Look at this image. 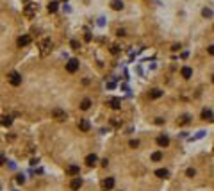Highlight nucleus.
<instances>
[{
	"instance_id": "1",
	"label": "nucleus",
	"mask_w": 214,
	"mask_h": 191,
	"mask_svg": "<svg viewBox=\"0 0 214 191\" xmlns=\"http://www.w3.org/2000/svg\"><path fill=\"white\" fill-rule=\"evenodd\" d=\"M7 79H9V82H11V86H20V84H21V75H20L18 72H11V73L7 75Z\"/></svg>"
},
{
	"instance_id": "2",
	"label": "nucleus",
	"mask_w": 214,
	"mask_h": 191,
	"mask_svg": "<svg viewBox=\"0 0 214 191\" xmlns=\"http://www.w3.org/2000/svg\"><path fill=\"white\" fill-rule=\"evenodd\" d=\"M79 70V59H70L66 62V72L68 73H75Z\"/></svg>"
},
{
	"instance_id": "3",
	"label": "nucleus",
	"mask_w": 214,
	"mask_h": 191,
	"mask_svg": "<svg viewBox=\"0 0 214 191\" xmlns=\"http://www.w3.org/2000/svg\"><path fill=\"white\" fill-rule=\"evenodd\" d=\"M52 118L57 120V121H64V120H66V113H64L62 109H59V107H55L52 111Z\"/></svg>"
},
{
	"instance_id": "4",
	"label": "nucleus",
	"mask_w": 214,
	"mask_h": 191,
	"mask_svg": "<svg viewBox=\"0 0 214 191\" xmlns=\"http://www.w3.org/2000/svg\"><path fill=\"white\" fill-rule=\"evenodd\" d=\"M102 187H103V191H111V189L114 187V179H113V177H107V179L102 182Z\"/></svg>"
},
{
	"instance_id": "5",
	"label": "nucleus",
	"mask_w": 214,
	"mask_h": 191,
	"mask_svg": "<svg viewBox=\"0 0 214 191\" xmlns=\"http://www.w3.org/2000/svg\"><path fill=\"white\" fill-rule=\"evenodd\" d=\"M70 187H72L73 191H79V189L82 187V179H80V177H73V180L70 182Z\"/></svg>"
},
{
	"instance_id": "6",
	"label": "nucleus",
	"mask_w": 214,
	"mask_h": 191,
	"mask_svg": "<svg viewBox=\"0 0 214 191\" xmlns=\"http://www.w3.org/2000/svg\"><path fill=\"white\" fill-rule=\"evenodd\" d=\"M66 172H68V175H72V177H79L80 170H79V166H77V164H70V166L66 168Z\"/></svg>"
},
{
	"instance_id": "7",
	"label": "nucleus",
	"mask_w": 214,
	"mask_h": 191,
	"mask_svg": "<svg viewBox=\"0 0 214 191\" xmlns=\"http://www.w3.org/2000/svg\"><path fill=\"white\" fill-rule=\"evenodd\" d=\"M202 120H205V121H214V113H212L210 109H203V111H202Z\"/></svg>"
},
{
	"instance_id": "8",
	"label": "nucleus",
	"mask_w": 214,
	"mask_h": 191,
	"mask_svg": "<svg viewBox=\"0 0 214 191\" xmlns=\"http://www.w3.org/2000/svg\"><path fill=\"white\" fill-rule=\"evenodd\" d=\"M39 47H41V52H43V54H47V52L52 48V41H50V39H43Z\"/></svg>"
},
{
	"instance_id": "9",
	"label": "nucleus",
	"mask_w": 214,
	"mask_h": 191,
	"mask_svg": "<svg viewBox=\"0 0 214 191\" xmlns=\"http://www.w3.org/2000/svg\"><path fill=\"white\" fill-rule=\"evenodd\" d=\"M30 43V36L29 34H23L21 38H18V47H27Z\"/></svg>"
},
{
	"instance_id": "10",
	"label": "nucleus",
	"mask_w": 214,
	"mask_h": 191,
	"mask_svg": "<svg viewBox=\"0 0 214 191\" xmlns=\"http://www.w3.org/2000/svg\"><path fill=\"white\" fill-rule=\"evenodd\" d=\"M157 145H159L161 148L168 146V145H169V138H168V136H164V134H161V136L157 138Z\"/></svg>"
},
{
	"instance_id": "11",
	"label": "nucleus",
	"mask_w": 214,
	"mask_h": 191,
	"mask_svg": "<svg viewBox=\"0 0 214 191\" xmlns=\"http://www.w3.org/2000/svg\"><path fill=\"white\" fill-rule=\"evenodd\" d=\"M79 129H80L82 132H88V131L91 129V125H89L88 120H80V121H79Z\"/></svg>"
},
{
	"instance_id": "12",
	"label": "nucleus",
	"mask_w": 214,
	"mask_h": 191,
	"mask_svg": "<svg viewBox=\"0 0 214 191\" xmlns=\"http://www.w3.org/2000/svg\"><path fill=\"white\" fill-rule=\"evenodd\" d=\"M161 97H162V89H159V88H154L152 91H150V98H152V100H157Z\"/></svg>"
},
{
	"instance_id": "13",
	"label": "nucleus",
	"mask_w": 214,
	"mask_h": 191,
	"mask_svg": "<svg viewBox=\"0 0 214 191\" xmlns=\"http://www.w3.org/2000/svg\"><path fill=\"white\" fill-rule=\"evenodd\" d=\"M155 175L159 177V179H168V175H169V172L166 168H159V170H155Z\"/></svg>"
},
{
	"instance_id": "14",
	"label": "nucleus",
	"mask_w": 214,
	"mask_h": 191,
	"mask_svg": "<svg viewBox=\"0 0 214 191\" xmlns=\"http://www.w3.org/2000/svg\"><path fill=\"white\" fill-rule=\"evenodd\" d=\"M11 123H13L11 116H0V125L2 127H11Z\"/></svg>"
},
{
	"instance_id": "15",
	"label": "nucleus",
	"mask_w": 214,
	"mask_h": 191,
	"mask_svg": "<svg viewBox=\"0 0 214 191\" xmlns=\"http://www.w3.org/2000/svg\"><path fill=\"white\" fill-rule=\"evenodd\" d=\"M96 161H98V157H96L95 154H89L88 157H86V164H88V166H95Z\"/></svg>"
},
{
	"instance_id": "16",
	"label": "nucleus",
	"mask_w": 214,
	"mask_h": 191,
	"mask_svg": "<svg viewBox=\"0 0 214 191\" xmlns=\"http://www.w3.org/2000/svg\"><path fill=\"white\" fill-rule=\"evenodd\" d=\"M107 104H109L113 109H120V105H121L120 98H109V100H107Z\"/></svg>"
},
{
	"instance_id": "17",
	"label": "nucleus",
	"mask_w": 214,
	"mask_h": 191,
	"mask_svg": "<svg viewBox=\"0 0 214 191\" xmlns=\"http://www.w3.org/2000/svg\"><path fill=\"white\" fill-rule=\"evenodd\" d=\"M180 73H182V77H184V79H191V77H193V70H191L189 66H184Z\"/></svg>"
},
{
	"instance_id": "18",
	"label": "nucleus",
	"mask_w": 214,
	"mask_h": 191,
	"mask_svg": "<svg viewBox=\"0 0 214 191\" xmlns=\"http://www.w3.org/2000/svg\"><path fill=\"white\" fill-rule=\"evenodd\" d=\"M111 7H113L114 11H121V9H123V2H121V0H113V2H111Z\"/></svg>"
},
{
	"instance_id": "19",
	"label": "nucleus",
	"mask_w": 214,
	"mask_h": 191,
	"mask_svg": "<svg viewBox=\"0 0 214 191\" xmlns=\"http://www.w3.org/2000/svg\"><path fill=\"white\" fill-rule=\"evenodd\" d=\"M89 107H91V100H89V98H84V100L80 102V109H82V111H88Z\"/></svg>"
},
{
	"instance_id": "20",
	"label": "nucleus",
	"mask_w": 214,
	"mask_h": 191,
	"mask_svg": "<svg viewBox=\"0 0 214 191\" xmlns=\"http://www.w3.org/2000/svg\"><path fill=\"white\" fill-rule=\"evenodd\" d=\"M34 9H36V6L34 4H29L27 7H25V14L30 18V16H34Z\"/></svg>"
},
{
	"instance_id": "21",
	"label": "nucleus",
	"mask_w": 214,
	"mask_h": 191,
	"mask_svg": "<svg viewBox=\"0 0 214 191\" xmlns=\"http://www.w3.org/2000/svg\"><path fill=\"white\" fill-rule=\"evenodd\" d=\"M47 9H48V13H55V11L59 9V4H57V2H50Z\"/></svg>"
},
{
	"instance_id": "22",
	"label": "nucleus",
	"mask_w": 214,
	"mask_h": 191,
	"mask_svg": "<svg viewBox=\"0 0 214 191\" xmlns=\"http://www.w3.org/2000/svg\"><path fill=\"white\" fill-rule=\"evenodd\" d=\"M161 159H162V154H161V152H154V154H152V161L157 163V161H161Z\"/></svg>"
},
{
	"instance_id": "23",
	"label": "nucleus",
	"mask_w": 214,
	"mask_h": 191,
	"mask_svg": "<svg viewBox=\"0 0 214 191\" xmlns=\"http://www.w3.org/2000/svg\"><path fill=\"white\" fill-rule=\"evenodd\" d=\"M128 146H130V148H137L139 146V141L137 139H130V141H128Z\"/></svg>"
},
{
	"instance_id": "24",
	"label": "nucleus",
	"mask_w": 214,
	"mask_h": 191,
	"mask_svg": "<svg viewBox=\"0 0 214 191\" xmlns=\"http://www.w3.org/2000/svg\"><path fill=\"white\" fill-rule=\"evenodd\" d=\"M186 175L193 179V177H195V175H196V172H195V170H193V168H189V170H187V172H186Z\"/></svg>"
},
{
	"instance_id": "25",
	"label": "nucleus",
	"mask_w": 214,
	"mask_h": 191,
	"mask_svg": "<svg viewBox=\"0 0 214 191\" xmlns=\"http://www.w3.org/2000/svg\"><path fill=\"white\" fill-rule=\"evenodd\" d=\"M202 14H203L205 18H210V16H212V11H210V9H203V11H202Z\"/></svg>"
},
{
	"instance_id": "26",
	"label": "nucleus",
	"mask_w": 214,
	"mask_h": 191,
	"mask_svg": "<svg viewBox=\"0 0 214 191\" xmlns=\"http://www.w3.org/2000/svg\"><path fill=\"white\" fill-rule=\"evenodd\" d=\"M16 182H18V184H23V182H25V177H23V175H18V177H16Z\"/></svg>"
},
{
	"instance_id": "27",
	"label": "nucleus",
	"mask_w": 214,
	"mask_h": 191,
	"mask_svg": "<svg viewBox=\"0 0 214 191\" xmlns=\"http://www.w3.org/2000/svg\"><path fill=\"white\" fill-rule=\"evenodd\" d=\"M111 52H113V54H118V52H120V47H118V45H113Z\"/></svg>"
},
{
	"instance_id": "28",
	"label": "nucleus",
	"mask_w": 214,
	"mask_h": 191,
	"mask_svg": "<svg viewBox=\"0 0 214 191\" xmlns=\"http://www.w3.org/2000/svg\"><path fill=\"white\" fill-rule=\"evenodd\" d=\"M189 121V116L186 114V116H182V120H180V123H187Z\"/></svg>"
},
{
	"instance_id": "29",
	"label": "nucleus",
	"mask_w": 214,
	"mask_h": 191,
	"mask_svg": "<svg viewBox=\"0 0 214 191\" xmlns=\"http://www.w3.org/2000/svg\"><path fill=\"white\" fill-rule=\"evenodd\" d=\"M207 52H209V54H210V55H214V45H210V47H209V48H207Z\"/></svg>"
},
{
	"instance_id": "30",
	"label": "nucleus",
	"mask_w": 214,
	"mask_h": 191,
	"mask_svg": "<svg viewBox=\"0 0 214 191\" xmlns=\"http://www.w3.org/2000/svg\"><path fill=\"white\" fill-rule=\"evenodd\" d=\"M72 48H75V50H77V48H79V43H77V41H75V39H73V41H72Z\"/></svg>"
},
{
	"instance_id": "31",
	"label": "nucleus",
	"mask_w": 214,
	"mask_h": 191,
	"mask_svg": "<svg viewBox=\"0 0 214 191\" xmlns=\"http://www.w3.org/2000/svg\"><path fill=\"white\" fill-rule=\"evenodd\" d=\"M155 123H157V125H162V123H164V120H162V118H155Z\"/></svg>"
},
{
	"instance_id": "32",
	"label": "nucleus",
	"mask_w": 214,
	"mask_h": 191,
	"mask_svg": "<svg viewBox=\"0 0 214 191\" xmlns=\"http://www.w3.org/2000/svg\"><path fill=\"white\" fill-rule=\"evenodd\" d=\"M171 50H173V52H177V50H180V45H173V47H171Z\"/></svg>"
},
{
	"instance_id": "33",
	"label": "nucleus",
	"mask_w": 214,
	"mask_h": 191,
	"mask_svg": "<svg viewBox=\"0 0 214 191\" xmlns=\"http://www.w3.org/2000/svg\"><path fill=\"white\" fill-rule=\"evenodd\" d=\"M4 163H6V157H4V155H2V154H0V166H2V164H4Z\"/></svg>"
},
{
	"instance_id": "34",
	"label": "nucleus",
	"mask_w": 214,
	"mask_h": 191,
	"mask_svg": "<svg viewBox=\"0 0 214 191\" xmlns=\"http://www.w3.org/2000/svg\"><path fill=\"white\" fill-rule=\"evenodd\" d=\"M212 82H214V75H212Z\"/></svg>"
},
{
	"instance_id": "35",
	"label": "nucleus",
	"mask_w": 214,
	"mask_h": 191,
	"mask_svg": "<svg viewBox=\"0 0 214 191\" xmlns=\"http://www.w3.org/2000/svg\"><path fill=\"white\" fill-rule=\"evenodd\" d=\"M62 2H66V0H62Z\"/></svg>"
}]
</instances>
